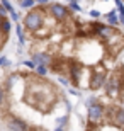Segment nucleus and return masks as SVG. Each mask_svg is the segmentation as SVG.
I'll list each match as a JSON object with an SVG mask.
<instances>
[{
  "instance_id": "nucleus-1",
  "label": "nucleus",
  "mask_w": 124,
  "mask_h": 131,
  "mask_svg": "<svg viewBox=\"0 0 124 131\" xmlns=\"http://www.w3.org/2000/svg\"><path fill=\"white\" fill-rule=\"evenodd\" d=\"M104 87H105V92H107L109 97H112V99L119 97L124 90V73H122V70H116L112 73H107Z\"/></svg>"
},
{
  "instance_id": "nucleus-4",
  "label": "nucleus",
  "mask_w": 124,
  "mask_h": 131,
  "mask_svg": "<svg viewBox=\"0 0 124 131\" xmlns=\"http://www.w3.org/2000/svg\"><path fill=\"white\" fill-rule=\"evenodd\" d=\"M90 34H94V36L100 38L102 41H109V39H112L116 34H117V31H116V26L95 22V24H92V32Z\"/></svg>"
},
{
  "instance_id": "nucleus-10",
  "label": "nucleus",
  "mask_w": 124,
  "mask_h": 131,
  "mask_svg": "<svg viewBox=\"0 0 124 131\" xmlns=\"http://www.w3.org/2000/svg\"><path fill=\"white\" fill-rule=\"evenodd\" d=\"M66 124H68V116H63L56 119V129H65Z\"/></svg>"
},
{
  "instance_id": "nucleus-6",
  "label": "nucleus",
  "mask_w": 124,
  "mask_h": 131,
  "mask_svg": "<svg viewBox=\"0 0 124 131\" xmlns=\"http://www.w3.org/2000/svg\"><path fill=\"white\" fill-rule=\"evenodd\" d=\"M105 78H107V70L102 67H95L92 68L90 72V89L92 90H100L104 89V83H105Z\"/></svg>"
},
{
  "instance_id": "nucleus-15",
  "label": "nucleus",
  "mask_w": 124,
  "mask_h": 131,
  "mask_svg": "<svg viewBox=\"0 0 124 131\" xmlns=\"http://www.w3.org/2000/svg\"><path fill=\"white\" fill-rule=\"evenodd\" d=\"M4 19H5V17H0V32H2V26H4Z\"/></svg>"
},
{
  "instance_id": "nucleus-3",
  "label": "nucleus",
  "mask_w": 124,
  "mask_h": 131,
  "mask_svg": "<svg viewBox=\"0 0 124 131\" xmlns=\"http://www.w3.org/2000/svg\"><path fill=\"white\" fill-rule=\"evenodd\" d=\"M44 10H46L56 22H65V20H68L72 17V12H70L65 5H60V4H46V9Z\"/></svg>"
},
{
  "instance_id": "nucleus-11",
  "label": "nucleus",
  "mask_w": 124,
  "mask_h": 131,
  "mask_svg": "<svg viewBox=\"0 0 124 131\" xmlns=\"http://www.w3.org/2000/svg\"><path fill=\"white\" fill-rule=\"evenodd\" d=\"M36 73H38L39 77H43V75H46L48 73V67H44V65H36Z\"/></svg>"
},
{
  "instance_id": "nucleus-8",
  "label": "nucleus",
  "mask_w": 124,
  "mask_h": 131,
  "mask_svg": "<svg viewBox=\"0 0 124 131\" xmlns=\"http://www.w3.org/2000/svg\"><path fill=\"white\" fill-rule=\"evenodd\" d=\"M32 60L36 65H44V67H49L53 61V54L51 53H44V51H38V53H32Z\"/></svg>"
},
{
  "instance_id": "nucleus-9",
  "label": "nucleus",
  "mask_w": 124,
  "mask_h": 131,
  "mask_svg": "<svg viewBox=\"0 0 124 131\" xmlns=\"http://www.w3.org/2000/svg\"><path fill=\"white\" fill-rule=\"evenodd\" d=\"M107 22H109L110 26H117V24H119V15L116 14V12L107 14Z\"/></svg>"
},
{
  "instance_id": "nucleus-7",
  "label": "nucleus",
  "mask_w": 124,
  "mask_h": 131,
  "mask_svg": "<svg viewBox=\"0 0 124 131\" xmlns=\"http://www.w3.org/2000/svg\"><path fill=\"white\" fill-rule=\"evenodd\" d=\"M104 112H105V107L100 104V102H92L88 104V109H87V117H88V123L92 124H99L102 119H104Z\"/></svg>"
},
{
  "instance_id": "nucleus-12",
  "label": "nucleus",
  "mask_w": 124,
  "mask_h": 131,
  "mask_svg": "<svg viewBox=\"0 0 124 131\" xmlns=\"http://www.w3.org/2000/svg\"><path fill=\"white\" fill-rule=\"evenodd\" d=\"M34 0H20V7H24V9H31V7H34Z\"/></svg>"
},
{
  "instance_id": "nucleus-13",
  "label": "nucleus",
  "mask_w": 124,
  "mask_h": 131,
  "mask_svg": "<svg viewBox=\"0 0 124 131\" xmlns=\"http://www.w3.org/2000/svg\"><path fill=\"white\" fill-rule=\"evenodd\" d=\"M0 2H2V5H4L5 9H7V12H9V14H10V12H14V7L10 5L9 0H0Z\"/></svg>"
},
{
  "instance_id": "nucleus-5",
  "label": "nucleus",
  "mask_w": 124,
  "mask_h": 131,
  "mask_svg": "<svg viewBox=\"0 0 124 131\" xmlns=\"http://www.w3.org/2000/svg\"><path fill=\"white\" fill-rule=\"evenodd\" d=\"M2 121H4V126L7 129H19V131H26V129H31L29 124H26L22 119H19L17 116L10 114L9 111L2 112Z\"/></svg>"
},
{
  "instance_id": "nucleus-14",
  "label": "nucleus",
  "mask_w": 124,
  "mask_h": 131,
  "mask_svg": "<svg viewBox=\"0 0 124 131\" xmlns=\"http://www.w3.org/2000/svg\"><path fill=\"white\" fill-rule=\"evenodd\" d=\"M9 65V60L7 58H0V67H7Z\"/></svg>"
},
{
  "instance_id": "nucleus-2",
  "label": "nucleus",
  "mask_w": 124,
  "mask_h": 131,
  "mask_svg": "<svg viewBox=\"0 0 124 131\" xmlns=\"http://www.w3.org/2000/svg\"><path fill=\"white\" fill-rule=\"evenodd\" d=\"M43 10H44V7H38V9L29 10L27 14H26V17H24V27H26V31L34 32L36 29L43 27V24H44V14H43ZM44 12H46V10H44Z\"/></svg>"
}]
</instances>
